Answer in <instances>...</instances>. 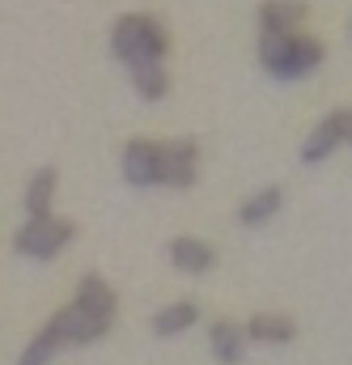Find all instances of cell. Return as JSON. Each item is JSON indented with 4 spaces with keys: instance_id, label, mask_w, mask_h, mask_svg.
<instances>
[{
    "instance_id": "6da1fadb",
    "label": "cell",
    "mask_w": 352,
    "mask_h": 365,
    "mask_svg": "<svg viewBox=\"0 0 352 365\" xmlns=\"http://www.w3.org/2000/svg\"><path fill=\"white\" fill-rule=\"evenodd\" d=\"M115 310H119L115 289H110L102 276H86V280L77 284L73 302H68L64 310H56L47 323L56 327V336L64 340V349H68V344H73V349H86V344H98V340L110 331Z\"/></svg>"
},
{
    "instance_id": "7a4b0ae2",
    "label": "cell",
    "mask_w": 352,
    "mask_h": 365,
    "mask_svg": "<svg viewBox=\"0 0 352 365\" xmlns=\"http://www.w3.org/2000/svg\"><path fill=\"white\" fill-rule=\"evenodd\" d=\"M259 64L276 81H301L323 64V43L306 34H259Z\"/></svg>"
},
{
    "instance_id": "3957f363",
    "label": "cell",
    "mask_w": 352,
    "mask_h": 365,
    "mask_svg": "<svg viewBox=\"0 0 352 365\" xmlns=\"http://www.w3.org/2000/svg\"><path fill=\"white\" fill-rule=\"evenodd\" d=\"M110 51H115L123 64H136V60H166L170 34H166V26H162L153 13H128V17H119L115 30H110Z\"/></svg>"
},
{
    "instance_id": "277c9868",
    "label": "cell",
    "mask_w": 352,
    "mask_h": 365,
    "mask_svg": "<svg viewBox=\"0 0 352 365\" xmlns=\"http://www.w3.org/2000/svg\"><path fill=\"white\" fill-rule=\"evenodd\" d=\"M77 238V225L47 212V217H26V225L13 234V251L26 259H56L68 242Z\"/></svg>"
},
{
    "instance_id": "5b68a950",
    "label": "cell",
    "mask_w": 352,
    "mask_h": 365,
    "mask_svg": "<svg viewBox=\"0 0 352 365\" xmlns=\"http://www.w3.org/2000/svg\"><path fill=\"white\" fill-rule=\"evenodd\" d=\"M123 179L132 187H162L166 179V153H162V140H128L123 145Z\"/></svg>"
},
{
    "instance_id": "8992f818",
    "label": "cell",
    "mask_w": 352,
    "mask_h": 365,
    "mask_svg": "<svg viewBox=\"0 0 352 365\" xmlns=\"http://www.w3.org/2000/svg\"><path fill=\"white\" fill-rule=\"evenodd\" d=\"M162 153H166V179H162V187H195V179H200V145L195 140H166L162 145Z\"/></svg>"
},
{
    "instance_id": "52a82bcc",
    "label": "cell",
    "mask_w": 352,
    "mask_h": 365,
    "mask_svg": "<svg viewBox=\"0 0 352 365\" xmlns=\"http://www.w3.org/2000/svg\"><path fill=\"white\" fill-rule=\"evenodd\" d=\"M166 255H170V264H175L178 272H187V276H204V272L217 268V251H212L204 238H191V234L175 238V242L166 247Z\"/></svg>"
},
{
    "instance_id": "ba28073f",
    "label": "cell",
    "mask_w": 352,
    "mask_h": 365,
    "mask_svg": "<svg viewBox=\"0 0 352 365\" xmlns=\"http://www.w3.org/2000/svg\"><path fill=\"white\" fill-rule=\"evenodd\" d=\"M247 340L251 344H293L297 340V323L289 314H271V310H259L247 319Z\"/></svg>"
},
{
    "instance_id": "9c48e42d",
    "label": "cell",
    "mask_w": 352,
    "mask_h": 365,
    "mask_svg": "<svg viewBox=\"0 0 352 365\" xmlns=\"http://www.w3.org/2000/svg\"><path fill=\"white\" fill-rule=\"evenodd\" d=\"M247 331H242V323H229V319H217L212 327H208V353L217 357L221 365H238L242 361V353H247Z\"/></svg>"
},
{
    "instance_id": "30bf717a",
    "label": "cell",
    "mask_w": 352,
    "mask_h": 365,
    "mask_svg": "<svg viewBox=\"0 0 352 365\" xmlns=\"http://www.w3.org/2000/svg\"><path fill=\"white\" fill-rule=\"evenodd\" d=\"M306 13H310L306 0H264L259 4V26H264V34H297Z\"/></svg>"
},
{
    "instance_id": "8fae6325",
    "label": "cell",
    "mask_w": 352,
    "mask_h": 365,
    "mask_svg": "<svg viewBox=\"0 0 352 365\" xmlns=\"http://www.w3.org/2000/svg\"><path fill=\"white\" fill-rule=\"evenodd\" d=\"M200 323V306L191 302V297H178L170 306H162L157 314H153V336H162V340H175L182 331H191Z\"/></svg>"
},
{
    "instance_id": "7c38bea8",
    "label": "cell",
    "mask_w": 352,
    "mask_h": 365,
    "mask_svg": "<svg viewBox=\"0 0 352 365\" xmlns=\"http://www.w3.org/2000/svg\"><path fill=\"white\" fill-rule=\"evenodd\" d=\"M340 145H344V140H340V123H336V110H331V115H327L323 123H314L310 136L301 140V162H306V166H319V162H327Z\"/></svg>"
},
{
    "instance_id": "4fadbf2b",
    "label": "cell",
    "mask_w": 352,
    "mask_h": 365,
    "mask_svg": "<svg viewBox=\"0 0 352 365\" xmlns=\"http://www.w3.org/2000/svg\"><path fill=\"white\" fill-rule=\"evenodd\" d=\"M128 73H132V86H136V93L145 102H162L166 90H170L166 60H136V64H128Z\"/></svg>"
},
{
    "instance_id": "5bb4252c",
    "label": "cell",
    "mask_w": 352,
    "mask_h": 365,
    "mask_svg": "<svg viewBox=\"0 0 352 365\" xmlns=\"http://www.w3.org/2000/svg\"><path fill=\"white\" fill-rule=\"evenodd\" d=\"M56 166H38L30 182H26V195H21V204H26V217H47L51 212V204H56Z\"/></svg>"
},
{
    "instance_id": "9a60e30c",
    "label": "cell",
    "mask_w": 352,
    "mask_h": 365,
    "mask_svg": "<svg viewBox=\"0 0 352 365\" xmlns=\"http://www.w3.org/2000/svg\"><path fill=\"white\" fill-rule=\"evenodd\" d=\"M280 208H284V191H280V187H264V191H255L251 200L238 204V221L255 230V225H267Z\"/></svg>"
},
{
    "instance_id": "2e32d148",
    "label": "cell",
    "mask_w": 352,
    "mask_h": 365,
    "mask_svg": "<svg viewBox=\"0 0 352 365\" xmlns=\"http://www.w3.org/2000/svg\"><path fill=\"white\" fill-rule=\"evenodd\" d=\"M60 349H64V340H60V336H56V327L47 323V327H43V331H38V336L21 349L17 365H51V357H56Z\"/></svg>"
},
{
    "instance_id": "e0dca14e",
    "label": "cell",
    "mask_w": 352,
    "mask_h": 365,
    "mask_svg": "<svg viewBox=\"0 0 352 365\" xmlns=\"http://www.w3.org/2000/svg\"><path fill=\"white\" fill-rule=\"evenodd\" d=\"M336 123H340V140L352 145V110H336Z\"/></svg>"
}]
</instances>
